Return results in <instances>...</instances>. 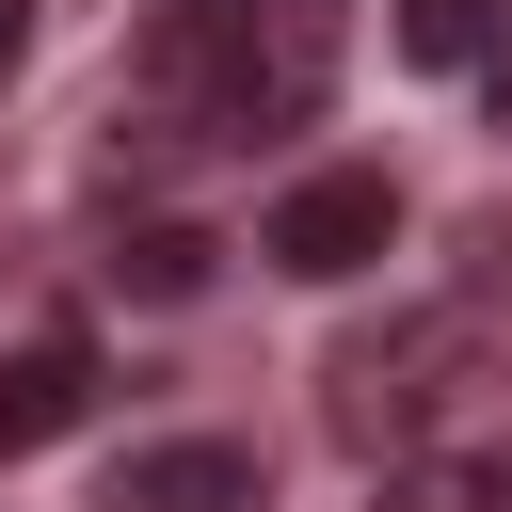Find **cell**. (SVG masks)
<instances>
[{
    "label": "cell",
    "instance_id": "obj_1",
    "mask_svg": "<svg viewBox=\"0 0 512 512\" xmlns=\"http://www.w3.org/2000/svg\"><path fill=\"white\" fill-rule=\"evenodd\" d=\"M480 400H512V288H432L336 352V448H368V464L448 448Z\"/></svg>",
    "mask_w": 512,
    "mask_h": 512
},
{
    "label": "cell",
    "instance_id": "obj_2",
    "mask_svg": "<svg viewBox=\"0 0 512 512\" xmlns=\"http://www.w3.org/2000/svg\"><path fill=\"white\" fill-rule=\"evenodd\" d=\"M256 256H272V272H304V288H352V272H384V256H400V192H384L368 160L288 176V192H272V224H256Z\"/></svg>",
    "mask_w": 512,
    "mask_h": 512
},
{
    "label": "cell",
    "instance_id": "obj_3",
    "mask_svg": "<svg viewBox=\"0 0 512 512\" xmlns=\"http://www.w3.org/2000/svg\"><path fill=\"white\" fill-rule=\"evenodd\" d=\"M96 512H272V480H256V448L176 432V448H128V464L96 480Z\"/></svg>",
    "mask_w": 512,
    "mask_h": 512
},
{
    "label": "cell",
    "instance_id": "obj_4",
    "mask_svg": "<svg viewBox=\"0 0 512 512\" xmlns=\"http://www.w3.org/2000/svg\"><path fill=\"white\" fill-rule=\"evenodd\" d=\"M80 416H96V352H80V336H32V352L0 368V464H32V448L80 432Z\"/></svg>",
    "mask_w": 512,
    "mask_h": 512
},
{
    "label": "cell",
    "instance_id": "obj_5",
    "mask_svg": "<svg viewBox=\"0 0 512 512\" xmlns=\"http://www.w3.org/2000/svg\"><path fill=\"white\" fill-rule=\"evenodd\" d=\"M384 512H512V448H416L384 464Z\"/></svg>",
    "mask_w": 512,
    "mask_h": 512
},
{
    "label": "cell",
    "instance_id": "obj_6",
    "mask_svg": "<svg viewBox=\"0 0 512 512\" xmlns=\"http://www.w3.org/2000/svg\"><path fill=\"white\" fill-rule=\"evenodd\" d=\"M512 0H400V64H496Z\"/></svg>",
    "mask_w": 512,
    "mask_h": 512
},
{
    "label": "cell",
    "instance_id": "obj_7",
    "mask_svg": "<svg viewBox=\"0 0 512 512\" xmlns=\"http://www.w3.org/2000/svg\"><path fill=\"white\" fill-rule=\"evenodd\" d=\"M112 272H128V288H160V304H176V288H192V272H208V240H192V224H144V240H128V256H112Z\"/></svg>",
    "mask_w": 512,
    "mask_h": 512
},
{
    "label": "cell",
    "instance_id": "obj_8",
    "mask_svg": "<svg viewBox=\"0 0 512 512\" xmlns=\"http://www.w3.org/2000/svg\"><path fill=\"white\" fill-rule=\"evenodd\" d=\"M16 64H32V0H0V80H16Z\"/></svg>",
    "mask_w": 512,
    "mask_h": 512
},
{
    "label": "cell",
    "instance_id": "obj_9",
    "mask_svg": "<svg viewBox=\"0 0 512 512\" xmlns=\"http://www.w3.org/2000/svg\"><path fill=\"white\" fill-rule=\"evenodd\" d=\"M480 80H496V128H512V32H496V64H480Z\"/></svg>",
    "mask_w": 512,
    "mask_h": 512
}]
</instances>
